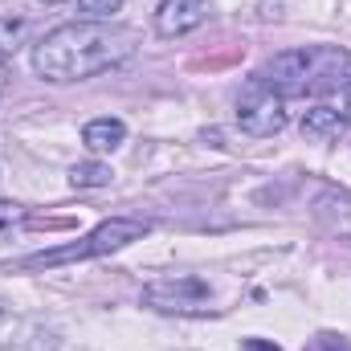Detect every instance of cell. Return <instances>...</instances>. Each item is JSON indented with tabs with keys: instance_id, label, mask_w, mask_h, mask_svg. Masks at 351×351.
Returning a JSON list of instances; mask_svg holds the SVG:
<instances>
[{
	"instance_id": "7",
	"label": "cell",
	"mask_w": 351,
	"mask_h": 351,
	"mask_svg": "<svg viewBox=\"0 0 351 351\" xmlns=\"http://www.w3.org/2000/svg\"><path fill=\"white\" fill-rule=\"evenodd\" d=\"M208 21V0H160L156 8V33L160 37H184Z\"/></svg>"
},
{
	"instance_id": "3",
	"label": "cell",
	"mask_w": 351,
	"mask_h": 351,
	"mask_svg": "<svg viewBox=\"0 0 351 351\" xmlns=\"http://www.w3.org/2000/svg\"><path fill=\"white\" fill-rule=\"evenodd\" d=\"M237 127L254 139H269L286 127V98L274 94L262 74H254L237 94Z\"/></svg>"
},
{
	"instance_id": "5",
	"label": "cell",
	"mask_w": 351,
	"mask_h": 351,
	"mask_svg": "<svg viewBox=\"0 0 351 351\" xmlns=\"http://www.w3.org/2000/svg\"><path fill=\"white\" fill-rule=\"evenodd\" d=\"M262 78L282 98H306L311 94V53L306 49H282L262 66Z\"/></svg>"
},
{
	"instance_id": "17",
	"label": "cell",
	"mask_w": 351,
	"mask_h": 351,
	"mask_svg": "<svg viewBox=\"0 0 351 351\" xmlns=\"http://www.w3.org/2000/svg\"><path fill=\"white\" fill-rule=\"evenodd\" d=\"M45 4H53V0H45Z\"/></svg>"
},
{
	"instance_id": "4",
	"label": "cell",
	"mask_w": 351,
	"mask_h": 351,
	"mask_svg": "<svg viewBox=\"0 0 351 351\" xmlns=\"http://www.w3.org/2000/svg\"><path fill=\"white\" fill-rule=\"evenodd\" d=\"M208 282L192 278V274H176V278H156L143 286V306L164 311V315H200L208 311Z\"/></svg>"
},
{
	"instance_id": "16",
	"label": "cell",
	"mask_w": 351,
	"mask_h": 351,
	"mask_svg": "<svg viewBox=\"0 0 351 351\" xmlns=\"http://www.w3.org/2000/svg\"><path fill=\"white\" fill-rule=\"evenodd\" d=\"M4 86H8V70L0 66V94H4Z\"/></svg>"
},
{
	"instance_id": "9",
	"label": "cell",
	"mask_w": 351,
	"mask_h": 351,
	"mask_svg": "<svg viewBox=\"0 0 351 351\" xmlns=\"http://www.w3.org/2000/svg\"><path fill=\"white\" fill-rule=\"evenodd\" d=\"M127 139V127H123V119H90L86 127H82V143H86L90 152H114L119 143Z\"/></svg>"
},
{
	"instance_id": "2",
	"label": "cell",
	"mask_w": 351,
	"mask_h": 351,
	"mask_svg": "<svg viewBox=\"0 0 351 351\" xmlns=\"http://www.w3.org/2000/svg\"><path fill=\"white\" fill-rule=\"evenodd\" d=\"M152 225L147 221H135V217H110L102 221L98 229H90L82 241L74 245H58V250H41V254H29L21 258L16 269H53V265H70V262H90V258H102V254H114L139 237H147Z\"/></svg>"
},
{
	"instance_id": "14",
	"label": "cell",
	"mask_w": 351,
	"mask_h": 351,
	"mask_svg": "<svg viewBox=\"0 0 351 351\" xmlns=\"http://www.w3.org/2000/svg\"><path fill=\"white\" fill-rule=\"evenodd\" d=\"M245 351H282L278 343H265V339H245Z\"/></svg>"
},
{
	"instance_id": "13",
	"label": "cell",
	"mask_w": 351,
	"mask_h": 351,
	"mask_svg": "<svg viewBox=\"0 0 351 351\" xmlns=\"http://www.w3.org/2000/svg\"><path fill=\"white\" fill-rule=\"evenodd\" d=\"M21 225H25V208L12 204V200H0V237H8V233L21 229Z\"/></svg>"
},
{
	"instance_id": "10",
	"label": "cell",
	"mask_w": 351,
	"mask_h": 351,
	"mask_svg": "<svg viewBox=\"0 0 351 351\" xmlns=\"http://www.w3.org/2000/svg\"><path fill=\"white\" fill-rule=\"evenodd\" d=\"M110 180H114V172L106 164H98V160H86V164H74L70 168V184L74 188H106Z\"/></svg>"
},
{
	"instance_id": "11",
	"label": "cell",
	"mask_w": 351,
	"mask_h": 351,
	"mask_svg": "<svg viewBox=\"0 0 351 351\" xmlns=\"http://www.w3.org/2000/svg\"><path fill=\"white\" fill-rule=\"evenodd\" d=\"M25 33H29V25L21 16H0V62L25 45Z\"/></svg>"
},
{
	"instance_id": "8",
	"label": "cell",
	"mask_w": 351,
	"mask_h": 351,
	"mask_svg": "<svg viewBox=\"0 0 351 351\" xmlns=\"http://www.w3.org/2000/svg\"><path fill=\"white\" fill-rule=\"evenodd\" d=\"M343 127H348V119H343L335 106H311V110L302 114V135L315 139V143H331V139H339Z\"/></svg>"
},
{
	"instance_id": "6",
	"label": "cell",
	"mask_w": 351,
	"mask_h": 351,
	"mask_svg": "<svg viewBox=\"0 0 351 351\" xmlns=\"http://www.w3.org/2000/svg\"><path fill=\"white\" fill-rule=\"evenodd\" d=\"M311 53V94H343L351 90V49L339 45H306Z\"/></svg>"
},
{
	"instance_id": "1",
	"label": "cell",
	"mask_w": 351,
	"mask_h": 351,
	"mask_svg": "<svg viewBox=\"0 0 351 351\" xmlns=\"http://www.w3.org/2000/svg\"><path fill=\"white\" fill-rule=\"evenodd\" d=\"M131 53H135L131 29H119L110 21H70L49 29L33 45V74L45 82H82L123 66Z\"/></svg>"
},
{
	"instance_id": "12",
	"label": "cell",
	"mask_w": 351,
	"mask_h": 351,
	"mask_svg": "<svg viewBox=\"0 0 351 351\" xmlns=\"http://www.w3.org/2000/svg\"><path fill=\"white\" fill-rule=\"evenodd\" d=\"M78 8L86 12V21H110L123 8V0H78Z\"/></svg>"
},
{
	"instance_id": "15",
	"label": "cell",
	"mask_w": 351,
	"mask_h": 351,
	"mask_svg": "<svg viewBox=\"0 0 351 351\" xmlns=\"http://www.w3.org/2000/svg\"><path fill=\"white\" fill-rule=\"evenodd\" d=\"M339 114L351 123V90H343V110H339Z\"/></svg>"
}]
</instances>
